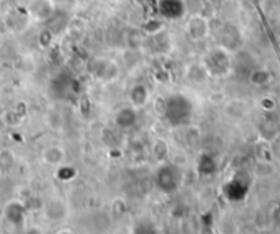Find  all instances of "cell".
Returning <instances> with one entry per match:
<instances>
[{
	"label": "cell",
	"instance_id": "cell-1",
	"mask_svg": "<svg viewBox=\"0 0 280 234\" xmlns=\"http://www.w3.org/2000/svg\"><path fill=\"white\" fill-rule=\"evenodd\" d=\"M160 8L166 16H178L183 12L184 5L182 0H161Z\"/></svg>",
	"mask_w": 280,
	"mask_h": 234
}]
</instances>
